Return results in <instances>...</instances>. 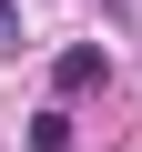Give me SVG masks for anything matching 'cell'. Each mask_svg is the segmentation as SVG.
<instances>
[{"mask_svg": "<svg viewBox=\"0 0 142 152\" xmlns=\"http://www.w3.org/2000/svg\"><path fill=\"white\" fill-rule=\"evenodd\" d=\"M102 81H112V51H102V41H71V51L51 61V91H61V102H71V91H102Z\"/></svg>", "mask_w": 142, "mask_h": 152, "instance_id": "cell-1", "label": "cell"}, {"mask_svg": "<svg viewBox=\"0 0 142 152\" xmlns=\"http://www.w3.org/2000/svg\"><path fill=\"white\" fill-rule=\"evenodd\" d=\"M31 152H71V112H41L31 122Z\"/></svg>", "mask_w": 142, "mask_h": 152, "instance_id": "cell-2", "label": "cell"}, {"mask_svg": "<svg viewBox=\"0 0 142 152\" xmlns=\"http://www.w3.org/2000/svg\"><path fill=\"white\" fill-rule=\"evenodd\" d=\"M0 51H20V0H0Z\"/></svg>", "mask_w": 142, "mask_h": 152, "instance_id": "cell-3", "label": "cell"}]
</instances>
